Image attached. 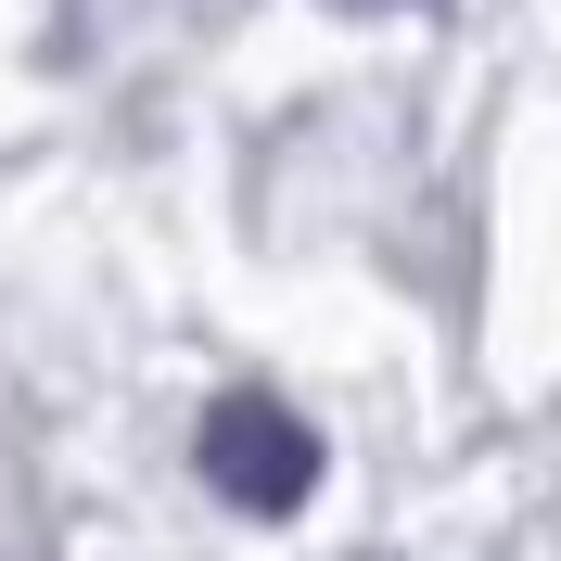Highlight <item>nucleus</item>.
<instances>
[{"mask_svg":"<svg viewBox=\"0 0 561 561\" xmlns=\"http://www.w3.org/2000/svg\"><path fill=\"white\" fill-rule=\"evenodd\" d=\"M192 472H205L230 511H255V524H280V511H307L319 497V434L307 409H280V396H217L205 434H192Z\"/></svg>","mask_w":561,"mask_h":561,"instance_id":"f257e3e1","label":"nucleus"},{"mask_svg":"<svg viewBox=\"0 0 561 561\" xmlns=\"http://www.w3.org/2000/svg\"><path fill=\"white\" fill-rule=\"evenodd\" d=\"M332 13H421V0H332Z\"/></svg>","mask_w":561,"mask_h":561,"instance_id":"f03ea898","label":"nucleus"}]
</instances>
